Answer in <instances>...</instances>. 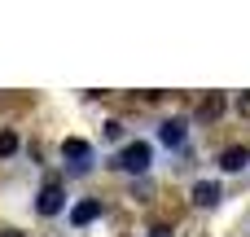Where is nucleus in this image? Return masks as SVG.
<instances>
[{"instance_id": "obj_4", "label": "nucleus", "mask_w": 250, "mask_h": 237, "mask_svg": "<svg viewBox=\"0 0 250 237\" xmlns=\"http://www.w3.org/2000/svg\"><path fill=\"white\" fill-rule=\"evenodd\" d=\"M229 110V97L224 92H207L202 101H198V119H220Z\"/></svg>"}, {"instance_id": "obj_9", "label": "nucleus", "mask_w": 250, "mask_h": 237, "mask_svg": "<svg viewBox=\"0 0 250 237\" xmlns=\"http://www.w3.org/2000/svg\"><path fill=\"white\" fill-rule=\"evenodd\" d=\"M9 154H18V132H13V128L0 132V158H9Z\"/></svg>"}, {"instance_id": "obj_7", "label": "nucleus", "mask_w": 250, "mask_h": 237, "mask_svg": "<svg viewBox=\"0 0 250 237\" xmlns=\"http://www.w3.org/2000/svg\"><path fill=\"white\" fill-rule=\"evenodd\" d=\"M246 145H229V150H224V154H220V167H224V172H242V167H246Z\"/></svg>"}, {"instance_id": "obj_11", "label": "nucleus", "mask_w": 250, "mask_h": 237, "mask_svg": "<svg viewBox=\"0 0 250 237\" xmlns=\"http://www.w3.org/2000/svg\"><path fill=\"white\" fill-rule=\"evenodd\" d=\"M149 237H171V233L167 229H149Z\"/></svg>"}, {"instance_id": "obj_10", "label": "nucleus", "mask_w": 250, "mask_h": 237, "mask_svg": "<svg viewBox=\"0 0 250 237\" xmlns=\"http://www.w3.org/2000/svg\"><path fill=\"white\" fill-rule=\"evenodd\" d=\"M237 110H242V114L250 119V92H242V97H237Z\"/></svg>"}, {"instance_id": "obj_8", "label": "nucleus", "mask_w": 250, "mask_h": 237, "mask_svg": "<svg viewBox=\"0 0 250 237\" xmlns=\"http://www.w3.org/2000/svg\"><path fill=\"white\" fill-rule=\"evenodd\" d=\"M97 215H101V202H97V198H83V202L70 211V220H75V224H92Z\"/></svg>"}, {"instance_id": "obj_5", "label": "nucleus", "mask_w": 250, "mask_h": 237, "mask_svg": "<svg viewBox=\"0 0 250 237\" xmlns=\"http://www.w3.org/2000/svg\"><path fill=\"white\" fill-rule=\"evenodd\" d=\"M185 128H189L185 119H167V123L158 128V141H163V145H185V136H189Z\"/></svg>"}, {"instance_id": "obj_1", "label": "nucleus", "mask_w": 250, "mask_h": 237, "mask_svg": "<svg viewBox=\"0 0 250 237\" xmlns=\"http://www.w3.org/2000/svg\"><path fill=\"white\" fill-rule=\"evenodd\" d=\"M149 163H154V150H149L145 141H132V145H123V150H119V163H114V167H119V172H132V176H141Z\"/></svg>"}, {"instance_id": "obj_2", "label": "nucleus", "mask_w": 250, "mask_h": 237, "mask_svg": "<svg viewBox=\"0 0 250 237\" xmlns=\"http://www.w3.org/2000/svg\"><path fill=\"white\" fill-rule=\"evenodd\" d=\"M62 158L75 163V167H88V163H92V145L79 141V136H70V141H62Z\"/></svg>"}, {"instance_id": "obj_12", "label": "nucleus", "mask_w": 250, "mask_h": 237, "mask_svg": "<svg viewBox=\"0 0 250 237\" xmlns=\"http://www.w3.org/2000/svg\"><path fill=\"white\" fill-rule=\"evenodd\" d=\"M0 237H18V233H13V229H4V233H0Z\"/></svg>"}, {"instance_id": "obj_6", "label": "nucleus", "mask_w": 250, "mask_h": 237, "mask_svg": "<svg viewBox=\"0 0 250 237\" xmlns=\"http://www.w3.org/2000/svg\"><path fill=\"white\" fill-rule=\"evenodd\" d=\"M220 202V185L215 180H198L193 185V207H215Z\"/></svg>"}, {"instance_id": "obj_3", "label": "nucleus", "mask_w": 250, "mask_h": 237, "mask_svg": "<svg viewBox=\"0 0 250 237\" xmlns=\"http://www.w3.org/2000/svg\"><path fill=\"white\" fill-rule=\"evenodd\" d=\"M62 207H66V194H62L57 185H44V189H40V202H35V211H40V215H57Z\"/></svg>"}]
</instances>
